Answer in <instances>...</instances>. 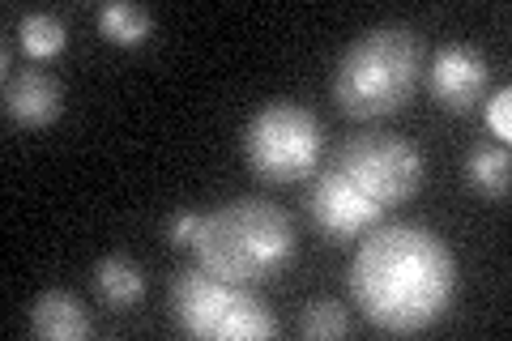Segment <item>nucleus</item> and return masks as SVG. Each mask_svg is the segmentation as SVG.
Here are the masks:
<instances>
[{"label": "nucleus", "mask_w": 512, "mask_h": 341, "mask_svg": "<svg viewBox=\"0 0 512 341\" xmlns=\"http://www.w3.org/2000/svg\"><path fill=\"white\" fill-rule=\"evenodd\" d=\"M457 295V261L427 226L393 222L372 231L350 261V299L384 333L410 337L436 324Z\"/></svg>", "instance_id": "obj_1"}, {"label": "nucleus", "mask_w": 512, "mask_h": 341, "mask_svg": "<svg viewBox=\"0 0 512 341\" xmlns=\"http://www.w3.org/2000/svg\"><path fill=\"white\" fill-rule=\"evenodd\" d=\"M197 261L227 282H265L295 261V222L282 205L265 197H239L201 214Z\"/></svg>", "instance_id": "obj_2"}, {"label": "nucleus", "mask_w": 512, "mask_h": 341, "mask_svg": "<svg viewBox=\"0 0 512 341\" xmlns=\"http://www.w3.org/2000/svg\"><path fill=\"white\" fill-rule=\"evenodd\" d=\"M423 69L419 39L406 26H372L342 52L333 73V103L350 120H380L402 111Z\"/></svg>", "instance_id": "obj_3"}, {"label": "nucleus", "mask_w": 512, "mask_h": 341, "mask_svg": "<svg viewBox=\"0 0 512 341\" xmlns=\"http://www.w3.org/2000/svg\"><path fill=\"white\" fill-rule=\"evenodd\" d=\"M325 133L308 107L291 99L265 103L244 128V158L256 180L265 184H295L316 171Z\"/></svg>", "instance_id": "obj_4"}, {"label": "nucleus", "mask_w": 512, "mask_h": 341, "mask_svg": "<svg viewBox=\"0 0 512 341\" xmlns=\"http://www.w3.org/2000/svg\"><path fill=\"white\" fill-rule=\"evenodd\" d=\"M338 171L376 205H402L423 188V154L406 137L363 133L342 145Z\"/></svg>", "instance_id": "obj_5"}, {"label": "nucleus", "mask_w": 512, "mask_h": 341, "mask_svg": "<svg viewBox=\"0 0 512 341\" xmlns=\"http://www.w3.org/2000/svg\"><path fill=\"white\" fill-rule=\"evenodd\" d=\"M239 295H244V286L239 282H227V278H218V273H210L205 265H197V269L175 273L171 312H175V320H180V329L188 337L218 341L222 320L231 316V307H235Z\"/></svg>", "instance_id": "obj_6"}, {"label": "nucleus", "mask_w": 512, "mask_h": 341, "mask_svg": "<svg viewBox=\"0 0 512 341\" xmlns=\"http://www.w3.org/2000/svg\"><path fill=\"white\" fill-rule=\"evenodd\" d=\"M491 86V69L487 56L470 43H444L427 64V90L444 111L466 116L474 103H483V94Z\"/></svg>", "instance_id": "obj_7"}, {"label": "nucleus", "mask_w": 512, "mask_h": 341, "mask_svg": "<svg viewBox=\"0 0 512 341\" xmlns=\"http://www.w3.org/2000/svg\"><path fill=\"white\" fill-rule=\"evenodd\" d=\"M308 209H312V222L320 226V231L342 243V239H355L363 231H372V226L380 222V209L384 205H376L367 192H359L338 167H333V171H325L312 184Z\"/></svg>", "instance_id": "obj_8"}, {"label": "nucleus", "mask_w": 512, "mask_h": 341, "mask_svg": "<svg viewBox=\"0 0 512 341\" xmlns=\"http://www.w3.org/2000/svg\"><path fill=\"white\" fill-rule=\"evenodd\" d=\"M64 111V90L47 69L5 73V116L22 128H47Z\"/></svg>", "instance_id": "obj_9"}, {"label": "nucleus", "mask_w": 512, "mask_h": 341, "mask_svg": "<svg viewBox=\"0 0 512 341\" xmlns=\"http://www.w3.org/2000/svg\"><path fill=\"white\" fill-rule=\"evenodd\" d=\"M30 329L43 341H82L94 333V320L73 290H43L30 303Z\"/></svg>", "instance_id": "obj_10"}, {"label": "nucleus", "mask_w": 512, "mask_h": 341, "mask_svg": "<svg viewBox=\"0 0 512 341\" xmlns=\"http://www.w3.org/2000/svg\"><path fill=\"white\" fill-rule=\"evenodd\" d=\"M94 295H99L107 307H120V312H128V307H137L141 299H146V273H141L137 261H128V256H103L99 265H94Z\"/></svg>", "instance_id": "obj_11"}, {"label": "nucleus", "mask_w": 512, "mask_h": 341, "mask_svg": "<svg viewBox=\"0 0 512 341\" xmlns=\"http://www.w3.org/2000/svg\"><path fill=\"white\" fill-rule=\"evenodd\" d=\"M94 22H99V35L116 47H137L154 35V13L146 5H133V0H107L94 13Z\"/></svg>", "instance_id": "obj_12"}, {"label": "nucleus", "mask_w": 512, "mask_h": 341, "mask_svg": "<svg viewBox=\"0 0 512 341\" xmlns=\"http://www.w3.org/2000/svg\"><path fill=\"white\" fill-rule=\"evenodd\" d=\"M466 180L483 197H504L512 184V158L504 141H478L466 154Z\"/></svg>", "instance_id": "obj_13"}, {"label": "nucleus", "mask_w": 512, "mask_h": 341, "mask_svg": "<svg viewBox=\"0 0 512 341\" xmlns=\"http://www.w3.org/2000/svg\"><path fill=\"white\" fill-rule=\"evenodd\" d=\"M278 333V320H274V312L252 295V290H244V295L235 299V307H231V316L222 320V333H218V341H269Z\"/></svg>", "instance_id": "obj_14"}, {"label": "nucleus", "mask_w": 512, "mask_h": 341, "mask_svg": "<svg viewBox=\"0 0 512 341\" xmlns=\"http://www.w3.org/2000/svg\"><path fill=\"white\" fill-rule=\"evenodd\" d=\"M18 43L26 56L35 60H47L64 52V43H69V35H64V22L52 18V13H26V18L18 22Z\"/></svg>", "instance_id": "obj_15"}, {"label": "nucleus", "mask_w": 512, "mask_h": 341, "mask_svg": "<svg viewBox=\"0 0 512 341\" xmlns=\"http://www.w3.org/2000/svg\"><path fill=\"white\" fill-rule=\"evenodd\" d=\"M299 337L308 341H333V337H346L350 333V316L338 299H312L308 307L299 312Z\"/></svg>", "instance_id": "obj_16"}, {"label": "nucleus", "mask_w": 512, "mask_h": 341, "mask_svg": "<svg viewBox=\"0 0 512 341\" xmlns=\"http://www.w3.org/2000/svg\"><path fill=\"white\" fill-rule=\"evenodd\" d=\"M487 128H491V133L500 137V141L512 137V90H508V86H500V90H495L491 99H487Z\"/></svg>", "instance_id": "obj_17"}, {"label": "nucleus", "mask_w": 512, "mask_h": 341, "mask_svg": "<svg viewBox=\"0 0 512 341\" xmlns=\"http://www.w3.org/2000/svg\"><path fill=\"white\" fill-rule=\"evenodd\" d=\"M197 226H201V214H175L171 218V226H167V235H171V243L175 248H192V239H197Z\"/></svg>", "instance_id": "obj_18"}]
</instances>
